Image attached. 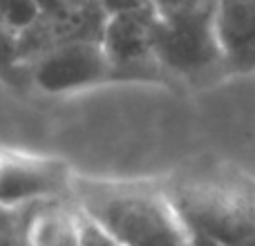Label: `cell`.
I'll use <instances>...</instances> for the list:
<instances>
[{"instance_id": "1", "label": "cell", "mask_w": 255, "mask_h": 246, "mask_svg": "<svg viewBox=\"0 0 255 246\" xmlns=\"http://www.w3.org/2000/svg\"><path fill=\"white\" fill-rule=\"evenodd\" d=\"M190 246H255V186L215 163L161 179Z\"/></svg>"}, {"instance_id": "2", "label": "cell", "mask_w": 255, "mask_h": 246, "mask_svg": "<svg viewBox=\"0 0 255 246\" xmlns=\"http://www.w3.org/2000/svg\"><path fill=\"white\" fill-rule=\"evenodd\" d=\"M72 197L119 246H190L161 181H115L76 175Z\"/></svg>"}, {"instance_id": "3", "label": "cell", "mask_w": 255, "mask_h": 246, "mask_svg": "<svg viewBox=\"0 0 255 246\" xmlns=\"http://www.w3.org/2000/svg\"><path fill=\"white\" fill-rule=\"evenodd\" d=\"M157 58L166 79L211 83L226 74L215 34L217 0H152Z\"/></svg>"}, {"instance_id": "4", "label": "cell", "mask_w": 255, "mask_h": 246, "mask_svg": "<svg viewBox=\"0 0 255 246\" xmlns=\"http://www.w3.org/2000/svg\"><path fill=\"white\" fill-rule=\"evenodd\" d=\"M103 47L115 81H166L157 58V9L154 4L108 16Z\"/></svg>"}, {"instance_id": "5", "label": "cell", "mask_w": 255, "mask_h": 246, "mask_svg": "<svg viewBox=\"0 0 255 246\" xmlns=\"http://www.w3.org/2000/svg\"><path fill=\"white\" fill-rule=\"evenodd\" d=\"M29 85L49 94L110 83L112 63L103 40H79L54 47L27 65Z\"/></svg>"}, {"instance_id": "6", "label": "cell", "mask_w": 255, "mask_h": 246, "mask_svg": "<svg viewBox=\"0 0 255 246\" xmlns=\"http://www.w3.org/2000/svg\"><path fill=\"white\" fill-rule=\"evenodd\" d=\"M110 13L97 0H70L54 11H43L20 29V61L29 65L54 47L79 40H103Z\"/></svg>"}, {"instance_id": "7", "label": "cell", "mask_w": 255, "mask_h": 246, "mask_svg": "<svg viewBox=\"0 0 255 246\" xmlns=\"http://www.w3.org/2000/svg\"><path fill=\"white\" fill-rule=\"evenodd\" d=\"M76 172L65 161L43 154L0 150V204L22 206L43 199L70 197Z\"/></svg>"}, {"instance_id": "8", "label": "cell", "mask_w": 255, "mask_h": 246, "mask_svg": "<svg viewBox=\"0 0 255 246\" xmlns=\"http://www.w3.org/2000/svg\"><path fill=\"white\" fill-rule=\"evenodd\" d=\"M215 34L226 74H253L255 0H217Z\"/></svg>"}, {"instance_id": "9", "label": "cell", "mask_w": 255, "mask_h": 246, "mask_svg": "<svg viewBox=\"0 0 255 246\" xmlns=\"http://www.w3.org/2000/svg\"><path fill=\"white\" fill-rule=\"evenodd\" d=\"M83 231L85 215L72 195L34 204L31 238L36 246H81Z\"/></svg>"}, {"instance_id": "10", "label": "cell", "mask_w": 255, "mask_h": 246, "mask_svg": "<svg viewBox=\"0 0 255 246\" xmlns=\"http://www.w3.org/2000/svg\"><path fill=\"white\" fill-rule=\"evenodd\" d=\"M0 81L11 88L29 85L27 70L20 61V29L0 13Z\"/></svg>"}, {"instance_id": "11", "label": "cell", "mask_w": 255, "mask_h": 246, "mask_svg": "<svg viewBox=\"0 0 255 246\" xmlns=\"http://www.w3.org/2000/svg\"><path fill=\"white\" fill-rule=\"evenodd\" d=\"M34 204H22V206L0 204V246H36L31 238Z\"/></svg>"}, {"instance_id": "12", "label": "cell", "mask_w": 255, "mask_h": 246, "mask_svg": "<svg viewBox=\"0 0 255 246\" xmlns=\"http://www.w3.org/2000/svg\"><path fill=\"white\" fill-rule=\"evenodd\" d=\"M85 215V213H83ZM81 246H119L112 238H108L92 220L85 217V231H83V244Z\"/></svg>"}, {"instance_id": "13", "label": "cell", "mask_w": 255, "mask_h": 246, "mask_svg": "<svg viewBox=\"0 0 255 246\" xmlns=\"http://www.w3.org/2000/svg\"><path fill=\"white\" fill-rule=\"evenodd\" d=\"M97 2H101V0H97Z\"/></svg>"}]
</instances>
